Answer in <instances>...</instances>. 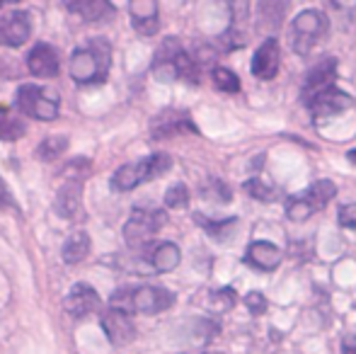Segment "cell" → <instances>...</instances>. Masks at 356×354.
<instances>
[{
  "label": "cell",
  "instance_id": "cell-11",
  "mask_svg": "<svg viewBox=\"0 0 356 354\" xmlns=\"http://www.w3.org/2000/svg\"><path fill=\"white\" fill-rule=\"evenodd\" d=\"M32 37V17L24 10H13V13L0 17V44L10 49L22 47Z\"/></svg>",
  "mask_w": 356,
  "mask_h": 354
},
{
  "label": "cell",
  "instance_id": "cell-23",
  "mask_svg": "<svg viewBox=\"0 0 356 354\" xmlns=\"http://www.w3.org/2000/svg\"><path fill=\"white\" fill-rule=\"evenodd\" d=\"M27 134V124L13 112L0 104V141H17Z\"/></svg>",
  "mask_w": 356,
  "mask_h": 354
},
{
  "label": "cell",
  "instance_id": "cell-31",
  "mask_svg": "<svg viewBox=\"0 0 356 354\" xmlns=\"http://www.w3.org/2000/svg\"><path fill=\"white\" fill-rule=\"evenodd\" d=\"M211 306L216 311H230L235 306V291L230 287L216 289V291H211Z\"/></svg>",
  "mask_w": 356,
  "mask_h": 354
},
{
  "label": "cell",
  "instance_id": "cell-33",
  "mask_svg": "<svg viewBox=\"0 0 356 354\" xmlns=\"http://www.w3.org/2000/svg\"><path fill=\"white\" fill-rule=\"evenodd\" d=\"M245 306H248V311L252 313V316H262V313L267 311V298H264L262 291H250L248 296H245Z\"/></svg>",
  "mask_w": 356,
  "mask_h": 354
},
{
  "label": "cell",
  "instance_id": "cell-10",
  "mask_svg": "<svg viewBox=\"0 0 356 354\" xmlns=\"http://www.w3.org/2000/svg\"><path fill=\"white\" fill-rule=\"evenodd\" d=\"M334 78H337V58H332V56L320 58V61L315 63L308 73H305L303 90H300V95H303V102L313 99L315 95L325 92V90L334 88Z\"/></svg>",
  "mask_w": 356,
  "mask_h": 354
},
{
  "label": "cell",
  "instance_id": "cell-22",
  "mask_svg": "<svg viewBox=\"0 0 356 354\" xmlns=\"http://www.w3.org/2000/svg\"><path fill=\"white\" fill-rule=\"evenodd\" d=\"M303 197L308 199L313 211H323V209L337 197V187H334V182H330V179H320V182L310 184V187L305 189Z\"/></svg>",
  "mask_w": 356,
  "mask_h": 354
},
{
  "label": "cell",
  "instance_id": "cell-17",
  "mask_svg": "<svg viewBox=\"0 0 356 354\" xmlns=\"http://www.w3.org/2000/svg\"><path fill=\"white\" fill-rule=\"evenodd\" d=\"M129 15H131L134 29L143 37H153L160 29V10L155 0H134L129 5Z\"/></svg>",
  "mask_w": 356,
  "mask_h": 354
},
{
  "label": "cell",
  "instance_id": "cell-29",
  "mask_svg": "<svg viewBox=\"0 0 356 354\" xmlns=\"http://www.w3.org/2000/svg\"><path fill=\"white\" fill-rule=\"evenodd\" d=\"M284 10H286V5L282 10H277V3H262L257 8V13H259V27H269V29H277L279 24H282V15H284Z\"/></svg>",
  "mask_w": 356,
  "mask_h": 354
},
{
  "label": "cell",
  "instance_id": "cell-34",
  "mask_svg": "<svg viewBox=\"0 0 356 354\" xmlns=\"http://www.w3.org/2000/svg\"><path fill=\"white\" fill-rule=\"evenodd\" d=\"M0 209H8V211H19L17 202H15L13 192H10V187L5 184L3 177H0Z\"/></svg>",
  "mask_w": 356,
  "mask_h": 354
},
{
  "label": "cell",
  "instance_id": "cell-21",
  "mask_svg": "<svg viewBox=\"0 0 356 354\" xmlns=\"http://www.w3.org/2000/svg\"><path fill=\"white\" fill-rule=\"evenodd\" d=\"M90 250H92V241H90V236L85 231H75L66 238V243H63L61 257H63L66 265H78V262H83L85 257L90 255Z\"/></svg>",
  "mask_w": 356,
  "mask_h": 354
},
{
  "label": "cell",
  "instance_id": "cell-24",
  "mask_svg": "<svg viewBox=\"0 0 356 354\" xmlns=\"http://www.w3.org/2000/svg\"><path fill=\"white\" fill-rule=\"evenodd\" d=\"M194 221L204 228L216 241H228L233 236V228L238 226V218L230 216V218H220V221H213V218H207L204 214H194Z\"/></svg>",
  "mask_w": 356,
  "mask_h": 354
},
{
  "label": "cell",
  "instance_id": "cell-9",
  "mask_svg": "<svg viewBox=\"0 0 356 354\" xmlns=\"http://www.w3.org/2000/svg\"><path fill=\"white\" fill-rule=\"evenodd\" d=\"M99 308H102V298L95 291V287H90V284H85V282L73 284V287L68 289L66 298H63V311L71 318L92 316Z\"/></svg>",
  "mask_w": 356,
  "mask_h": 354
},
{
  "label": "cell",
  "instance_id": "cell-8",
  "mask_svg": "<svg viewBox=\"0 0 356 354\" xmlns=\"http://www.w3.org/2000/svg\"><path fill=\"white\" fill-rule=\"evenodd\" d=\"M182 44H179L177 37H168L163 44L158 47L153 58V76L158 78L160 83H172L179 81V68L177 61L182 56Z\"/></svg>",
  "mask_w": 356,
  "mask_h": 354
},
{
  "label": "cell",
  "instance_id": "cell-37",
  "mask_svg": "<svg viewBox=\"0 0 356 354\" xmlns=\"http://www.w3.org/2000/svg\"><path fill=\"white\" fill-rule=\"evenodd\" d=\"M347 158H349V161H352L354 166H356V148H354V151H349V153H347Z\"/></svg>",
  "mask_w": 356,
  "mask_h": 354
},
{
  "label": "cell",
  "instance_id": "cell-5",
  "mask_svg": "<svg viewBox=\"0 0 356 354\" xmlns=\"http://www.w3.org/2000/svg\"><path fill=\"white\" fill-rule=\"evenodd\" d=\"M327 17L320 10H303L296 15L293 27H291V44L298 56H308L315 49V44L327 34Z\"/></svg>",
  "mask_w": 356,
  "mask_h": 354
},
{
  "label": "cell",
  "instance_id": "cell-30",
  "mask_svg": "<svg viewBox=\"0 0 356 354\" xmlns=\"http://www.w3.org/2000/svg\"><path fill=\"white\" fill-rule=\"evenodd\" d=\"M187 204H189L187 184L177 182V184H172L168 192H165V207H168V209H182V207H187Z\"/></svg>",
  "mask_w": 356,
  "mask_h": 354
},
{
  "label": "cell",
  "instance_id": "cell-38",
  "mask_svg": "<svg viewBox=\"0 0 356 354\" xmlns=\"http://www.w3.org/2000/svg\"><path fill=\"white\" fill-rule=\"evenodd\" d=\"M0 8H3V3H0Z\"/></svg>",
  "mask_w": 356,
  "mask_h": 354
},
{
  "label": "cell",
  "instance_id": "cell-35",
  "mask_svg": "<svg viewBox=\"0 0 356 354\" xmlns=\"http://www.w3.org/2000/svg\"><path fill=\"white\" fill-rule=\"evenodd\" d=\"M337 221L342 228H356V204H347V207L339 209Z\"/></svg>",
  "mask_w": 356,
  "mask_h": 354
},
{
  "label": "cell",
  "instance_id": "cell-26",
  "mask_svg": "<svg viewBox=\"0 0 356 354\" xmlns=\"http://www.w3.org/2000/svg\"><path fill=\"white\" fill-rule=\"evenodd\" d=\"M313 207L308 204V199L303 197V194H298V197H291L289 202H286V216L291 218V221H308L310 216H313Z\"/></svg>",
  "mask_w": 356,
  "mask_h": 354
},
{
  "label": "cell",
  "instance_id": "cell-13",
  "mask_svg": "<svg viewBox=\"0 0 356 354\" xmlns=\"http://www.w3.org/2000/svg\"><path fill=\"white\" fill-rule=\"evenodd\" d=\"M83 179L85 177H68L54 199V211L66 221L83 218Z\"/></svg>",
  "mask_w": 356,
  "mask_h": 354
},
{
  "label": "cell",
  "instance_id": "cell-14",
  "mask_svg": "<svg viewBox=\"0 0 356 354\" xmlns=\"http://www.w3.org/2000/svg\"><path fill=\"white\" fill-rule=\"evenodd\" d=\"M279 63H282V49H279L277 37H267L257 47L252 56V76L259 81H272L279 73Z\"/></svg>",
  "mask_w": 356,
  "mask_h": 354
},
{
  "label": "cell",
  "instance_id": "cell-12",
  "mask_svg": "<svg viewBox=\"0 0 356 354\" xmlns=\"http://www.w3.org/2000/svg\"><path fill=\"white\" fill-rule=\"evenodd\" d=\"M182 131L197 134V127L192 124V117L184 109H163L160 114H155L150 122V136L153 138H170L177 136Z\"/></svg>",
  "mask_w": 356,
  "mask_h": 354
},
{
  "label": "cell",
  "instance_id": "cell-7",
  "mask_svg": "<svg viewBox=\"0 0 356 354\" xmlns=\"http://www.w3.org/2000/svg\"><path fill=\"white\" fill-rule=\"evenodd\" d=\"M99 325H102L107 340L112 342L114 347H127L129 342H134L136 337V325L131 321V313L119 311V308L109 306L107 311H102L99 316Z\"/></svg>",
  "mask_w": 356,
  "mask_h": 354
},
{
  "label": "cell",
  "instance_id": "cell-25",
  "mask_svg": "<svg viewBox=\"0 0 356 354\" xmlns=\"http://www.w3.org/2000/svg\"><path fill=\"white\" fill-rule=\"evenodd\" d=\"M68 148V136L66 134H56V136H47L37 148V156L42 161H56L58 156H63Z\"/></svg>",
  "mask_w": 356,
  "mask_h": 354
},
{
  "label": "cell",
  "instance_id": "cell-1",
  "mask_svg": "<svg viewBox=\"0 0 356 354\" xmlns=\"http://www.w3.org/2000/svg\"><path fill=\"white\" fill-rule=\"evenodd\" d=\"M112 68V44L104 37H92L71 54V78L78 86L104 83Z\"/></svg>",
  "mask_w": 356,
  "mask_h": 354
},
{
  "label": "cell",
  "instance_id": "cell-3",
  "mask_svg": "<svg viewBox=\"0 0 356 354\" xmlns=\"http://www.w3.org/2000/svg\"><path fill=\"white\" fill-rule=\"evenodd\" d=\"M172 168V158L168 153H150V156L141 158L136 163H127L112 175V192H131L138 184L150 182V179L165 175Z\"/></svg>",
  "mask_w": 356,
  "mask_h": 354
},
{
  "label": "cell",
  "instance_id": "cell-15",
  "mask_svg": "<svg viewBox=\"0 0 356 354\" xmlns=\"http://www.w3.org/2000/svg\"><path fill=\"white\" fill-rule=\"evenodd\" d=\"M305 104L310 107L313 117L327 119V117H334V114H339V112H347V109L354 104V97L339 88H330V90H325V92L315 95V97L308 99Z\"/></svg>",
  "mask_w": 356,
  "mask_h": 354
},
{
  "label": "cell",
  "instance_id": "cell-16",
  "mask_svg": "<svg viewBox=\"0 0 356 354\" xmlns=\"http://www.w3.org/2000/svg\"><path fill=\"white\" fill-rule=\"evenodd\" d=\"M27 68L37 78H54L61 68L56 49L47 42H37L27 54Z\"/></svg>",
  "mask_w": 356,
  "mask_h": 354
},
{
  "label": "cell",
  "instance_id": "cell-36",
  "mask_svg": "<svg viewBox=\"0 0 356 354\" xmlns=\"http://www.w3.org/2000/svg\"><path fill=\"white\" fill-rule=\"evenodd\" d=\"M342 354H356V335H347L342 340Z\"/></svg>",
  "mask_w": 356,
  "mask_h": 354
},
{
  "label": "cell",
  "instance_id": "cell-32",
  "mask_svg": "<svg viewBox=\"0 0 356 354\" xmlns=\"http://www.w3.org/2000/svg\"><path fill=\"white\" fill-rule=\"evenodd\" d=\"M204 197L213 199V202L225 204V202H230V189L225 187L220 179H209V184L204 187Z\"/></svg>",
  "mask_w": 356,
  "mask_h": 354
},
{
  "label": "cell",
  "instance_id": "cell-2",
  "mask_svg": "<svg viewBox=\"0 0 356 354\" xmlns=\"http://www.w3.org/2000/svg\"><path fill=\"white\" fill-rule=\"evenodd\" d=\"M175 303V293L165 287H124L117 289L109 298V306L119 308L127 313H145V316H155V313L168 311Z\"/></svg>",
  "mask_w": 356,
  "mask_h": 354
},
{
  "label": "cell",
  "instance_id": "cell-6",
  "mask_svg": "<svg viewBox=\"0 0 356 354\" xmlns=\"http://www.w3.org/2000/svg\"><path fill=\"white\" fill-rule=\"evenodd\" d=\"M168 223V216L160 209H134L124 223V241L134 250H141L155 238V233Z\"/></svg>",
  "mask_w": 356,
  "mask_h": 354
},
{
  "label": "cell",
  "instance_id": "cell-18",
  "mask_svg": "<svg viewBox=\"0 0 356 354\" xmlns=\"http://www.w3.org/2000/svg\"><path fill=\"white\" fill-rule=\"evenodd\" d=\"M245 262L252 265L254 269H259V272H274L282 265V250L269 241H257L248 248Z\"/></svg>",
  "mask_w": 356,
  "mask_h": 354
},
{
  "label": "cell",
  "instance_id": "cell-27",
  "mask_svg": "<svg viewBox=\"0 0 356 354\" xmlns=\"http://www.w3.org/2000/svg\"><path fill=\"white\" fill-rule=\"evenodd\" d=\"M211 78H213V86L223 90V92H240V78L230 68L216 66L211 71Z\"/></svg>",
  "mask_w": 356,
  "mask_h": 354
},
{
  "label": "cell",
  "instance_id": "cell-20",
  "mask_svg": "<svg viewBox=\"0 0 356 354\" xmlns=\"http://www.w3.org/2000/svg\"><path fill=\"white\" fill-rule=\"evenodd\" d=\"M66 8L85 22H104L114 15V5L107 0H75V3H66Z\"/></svg>",
  "mask_w": 356,
  "mask_h": 354
},
{
  "label": "cell",
  "instance_id": "cell-4",
  "mask_svg": "<svg viewBox=\"0 0 356 354\" xmlns=\"http://www.w3.org/2000/svg\"><path fill=\"white\" fill-rule=\"evenodd\" d=\"M15 104L22 114L39 119V122H51L58 117V109H61V99L51 88L34 86V83L19 86L17 95H15Z\"/></svg>",
  "mask_w": 356,
  "mask_h": 354
},
{
  "label": "cell",
  "instance_id": "cell-19",
  "mask_svg": "<svg viewBox=\"0 0 356 354\" xmlns=\"http://www.w3.org/2000/svg\"><path fill=\"white\" fill-rule=\"evenodd\" d=\"M179 260H182V252H179V248L175 246V243H170V241L153 246V248H150V252H148V257H145L148 267L153 269V272H158V274H165V272H172V269H177Z\"/></svg>",
  "mask_w": 356,
  "mask_h": 354
},
{
  "label": "cell",
  "instance_id": "cell-28",
  "mask_svg": "<svg viewBox=\"0 0 356 354\" xmlns=\"http://www.w3.org/2000/svg\"><path fill=\"white\" fill-rule=\"evenodd\" d=\"M243 189H245V192H248L252 199H259V202H274V199H277V189L269 187V184H264L259 177L248 179V182L243 184Z\"/></svg>",
  "mask_w": 356,
  "mask_h": 354
}]
</instances>
